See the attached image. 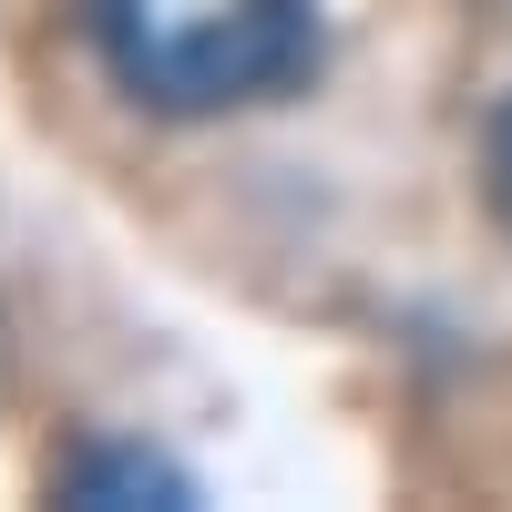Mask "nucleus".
I'll return each mask as SVG.
<instances>
[{"mask_svg": "<svg viewBox=\"0 0 512 512\" xmlns=\"http://www.w3.org/2000/svg\"><path fill=\"white\" fill-rule=\"evenodd\" d=\"M93 62L144 113H246L318 62V0H82Z\"/></svg>", "mask_w": 512, "mask_h": 512, "instance_id": "1", "label": "nucleus"}, {"mask_svg": "<svg viewBox=\"0 0 512 512\" xmlns=\"http://www.w3.org/2000/svg\"><path fill=\"white\" fill-rule=\"evenodd\" d=\"M52 492L62 502H195V482L164 451H144V441H82L52 472Z\"/></svg>", "mask_w": 512, "mask_h": 512, "instance_id": "2", "label": "nucleus"}, {"mask_svg": "<svg viewBox=\"0 0 512 512\" xmlns=\"http://www.w3.org/2000/svg\"><path fill=\"white\" fill-rule=\"evenodd\" d=\"M482 185H492V216L512 226V93H502V113H492V134H482Z\"/></svg>", "mask_w": 512, "mask_h": 512, "instance_id": "3", "label": "nucleus"}]
</instances>
